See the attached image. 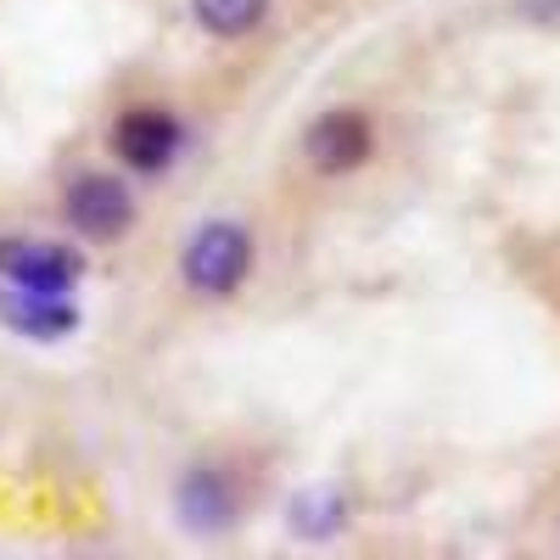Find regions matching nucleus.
Here are the masks:
<instances>
[{
    "mask_svg": "<svg viewBox=\"0 0 560 560\" xmlns=\"http://www.w3.org/2000/svg\"><path fill=\"white\" fill-rule=\"evenodd\" d=\"M258 269V242L242 219H202L179 247V287L202 298V303H224L236 298Z\"/></svg>",
    "mask_w": 560,
    "mask_h": 560,
    "instance_id": "nucleus-1",
    "label": "nucleus"
},
{
    "mask_svg": "<svg viewBox=\"0 0 560 560\" xmlns=\"http://www.w3.org/2000/svg\"><path fill=\"white\" fill-rule=\"evenodd\" d=\"M275 12V0H191V23L219 39V45H236V39H253Z\"/></svg>",
    "mask_w": 560,
    "mask_h": 560,
    "instance_id": "nucleus-9",
    "label": "nucleus"
},
{
    "mask_svg": "<svg viewBox=\"0 0 560 560\" xmlns=\"http://www.w3.org/2000/svg\"><path fill=\"white\" fill-rule=\"evenodd\" d=\"M376 158V124L364 107H325L303 129V163L325 179H348Z\"/></svg>",
    "mask_w": 560,
    "mask_h": 560,
    "instance_id": "nucleus-6",
    "label": "nucleus"
},
{
    "mask_svg": "<svg viewBox=\"0 0 560 560\" xmlns=\"http://www.w3.org/2000/svg\"><path fill=\"white\" fill-rule=\"evenodd\" d=\"M185 147H191V129L163 102H129L107 129V152L135 179H168L179 168Z\"/></svg>",
    "mask_w": 560,
    "mask_h": 560,
    "instance_id": "nucleus-3",
    "label": "nucleus"
},
{
    "mask_svg": "<svg viewBox=\"0 0 560 560\" xmlns=\"http://www.w3.org/2000/svg\"><path fill=\"white\" fill-rule=\"evenodd\" d=\"M353 527V499L337 482H314L287 499V533L303 544H337Z\"/></svg>",
    "mask_w": 560,
    "mask_h": 560,
    "instance_id": "nucleus-8",
    "label": "nucleus"
},
{
    "mask_svg": "<svg viewBox=\"0 0 560 560\" xmlns=\"http://www.w3.org/2000/svg\"><path fill=\"white\" fill-rule=\"evenodd\" d=\"M0 331L34 342V348H57L84 331V308L73 292H23V287H0Z\"/></svg>",
    "mask_w": 560,
    "mask_h": 560,
    "instance_id": "nucleus-7",
    "label": "nucleus"
},
{
    "mask_svg": "<svg viewBox=\"0 0 560 560\" xmlns=\"http://www.w3.org/2000/svg\"><path fill=\"white\" fill-rule=\"evenodd\" d=\"M247 516V493H242V477L230 471L224 459H185L179 477H174V522L185 538L197 544H224L230 533L242 527Z\"/></svg>",
    "mask_w": 560,
    "mask_h": 560,
    "instance_id": "nucleus-2",
    "label": "nucleus"
},
{
    "mask_svg": "<svg viewBox=\"0 0 560 560\" xmlns=\"http://www.w3.org/2000/svg\"><path fill=\"white\" fill-rule=\"evenodd\" d=\"M90 275L84 247L57 236H0V287L23 292H79Z\"/></svg>",
    "mask_w": 560,
    "mask_h": 560,
    "instance_id": "nucleus-5",
    "label": "nucleus"
},
{
    "mask_svg": "<svg viewBox=\"0 0 560 560\" xmlns=\"http://www.w3.org/2000/svg\"><path fill=\"white\" fill-rule=\"evenodd\" d=\"M516 12L527 23H560V0H516Z\"/></svg>",
    "mask_w": 560,
    "mask_h": 560,
    "instance_id": "nucleus-10",
    "label": "nucleus"
},
{
    "mask_svg": "<svg viewBox=\"0 0 560 560\" xmlns=\"http://www.w3.org/2000/svg\"><path fill=\"white\" fill-rule=\"evenodd\" d=\"M62 224L73 230V242L113 247L140 224V197H135V185L113 168H79L62 185Z\"/></svg>",
    "mask_w": 560,
    "mask_h": 560,
    "instance_id": "nucleus-4",
    "label": "nucleus"
}]
</instances>
